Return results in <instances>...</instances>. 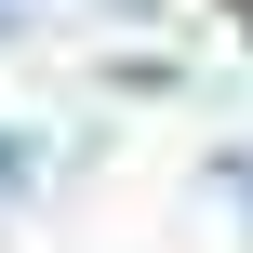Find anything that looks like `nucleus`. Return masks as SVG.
I'll list each match as a JSON object with an SVG mask.
<instances>
[{
	"mask_svg": "<svg viewBox=\"0 0 253 253\" xmlns=\"http://www.w3.org/2000/svg\"><path fill=\"white\" fill-rule=\"evenodd\" d=\"M0 200H27V133H0Z\"/></svg>",
	"mask_w": 253,
	"mask_h": 253,
	"instance_id": "nucleus-1",
	"label": "nucleus"
}]
</instances>
